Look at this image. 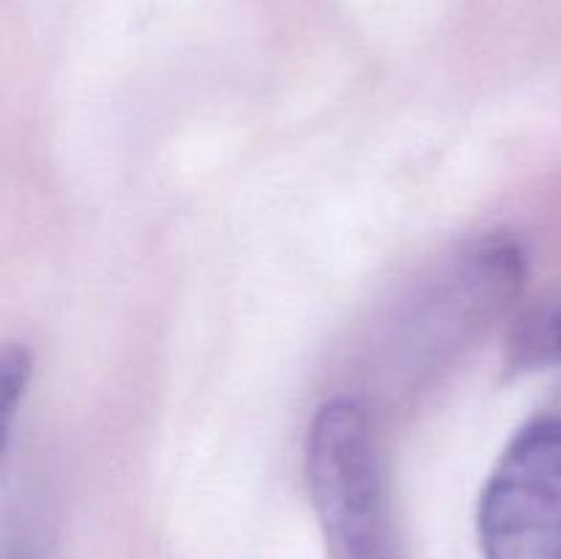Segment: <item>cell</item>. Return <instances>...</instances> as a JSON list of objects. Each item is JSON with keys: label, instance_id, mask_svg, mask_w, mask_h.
<instances>
[{"label": "cell", "instance_id": "obj_4", "mask_svg": "<svg viewBox=\"0 0 561 559\" xmlns=\"http://www.w3.org/2000/svg\"><path fill=\"white\" fill-rule=\"evenodd\" d=\"M513 365H561V305L537 312L513 338Z\"/></svg>", "mask_w": 561, "mask_h": 559}, {"label": "cell", "instance_id": "obj_3", "mask_svg": "<svg viewBox=\"0 0 561 559\" xmlns=\"http://www.w3.org/2000/svg\"><path fill=\"white\" fill-rule=\"evenodd\" d=\"M526 277L520 247L507 233L488 236L466 247L422 290L409 318V349L420 362L442 360L444 351L463 343L510 305Z\"/></svg>", "mask_w": 561, "mask_h": 559}, {"label": "cell", "instance_id": "obj_1", "mask_svg": "<svg viewBox=\"0 0 561 559\" xmlns=\"http://www.w3.org/2000/svg\"><path fill=\"white\" fill-rule=\"evenodd\" d=\"M307 486L329 559H398L367 409L332 398L307 433Z\"/></svg>", "mask_w": 561, "mask_h": 559}, {"label": "cell", "instance_id": "obj_5", "mask_svg": "<svg viewBox=\"0 0 561 559\" xmlns=\"http://www.w3.org/2000/svg\"><path fill=\"white\" fill-rule=\"evenodd\" d=\"M33 362L25 349L9 345L0 356V403H3V427L9 431L11 420L16 414L20 398L25 395L27 381H31Z\"/></svg>", "mask_w": 561, "mask_h": 559}, {"label": "cell", "instance_id": "obj_2", "mask_svg": "<svg viewBox=\"0 0 561 559\" xmlns=\"http://www.w3.org/2000/svg\"><path fill=\"white\" fill-rule=\"evenodd\" d=\"M477 535L485 559H561V417L515 433L482 488Z\"/></svg>", "mask_w": 561, "mask_h": 559}]
</instances>
